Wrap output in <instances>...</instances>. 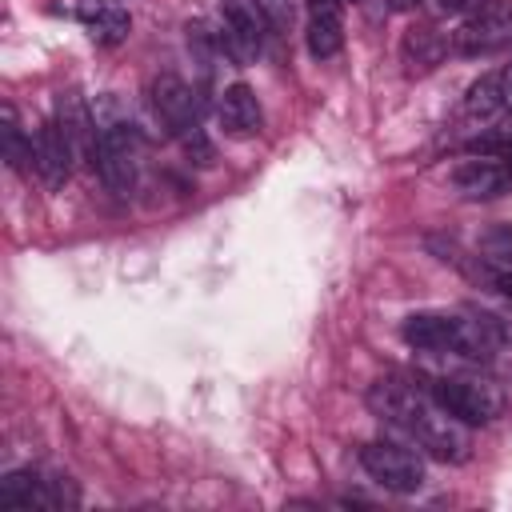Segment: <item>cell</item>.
<instances>
[{
  "mask_svg": "<svg viewBox=\"0 0 512 512\" xmlns=\"http://www.w3.org/2000/svg\"><path fill=\"white\" fill-rule=\"evenodd\" d=\"M368 408L404 428L432 460H444V464H464L472 456V440H468V424H460L452 412H444L436 404V396L428 400L424 392H416L412 384H400V380H376L368 388Z\"/></svg>",
  "mask_w": 512,
  "mask_h": 512,
  "instance_id": "obj_1",
  "label": "cell"
},
{
  "mask_svg": "<svg viewBox=\"0 0 512 512\" xmlns=\"http://www.w3.org/2000/svg\"><path fill=\"white\" fill-rule=\"evenodd\" d=\"M400 336L420 352H452L464 360H492L500 348L480 312H412L400 324Z\"/></svg>",
  "mask_w": 512,
  "mask_h": 512,
  "instance_id": "obj_2",
  "label": "cell"
},
{
  "mask_svg": "<svg viewBox=\"0 0 512 512\" xmlns=\"http://www.w3.org/2000/svg\"><path fill=\"white\" fill-rule=\"evenodd\" d=\"M92 112H96V128H100L96 172H100V180H104V188L112 196H132L136 180H140V136H136V124L116 112L112 96H100L92 104Z\"/></svg>",
  "mask_w": 512,
  "mask_h": 512,
  "instance_id": "obj_3",
  "label": "cell"
},
{
  "mask_svg": "<svg viewBox=\"0 0 512 512\" xmlns=\"http://www.w3.org/2000/svg\"><path fill=\"white\" fill-rule=\"evenodd\" d=\"M432 396L460 424H492L496 416H504V392L484 376H440L432 384Z\"/></svg>",
  "mask_w": 512,
  "mask_h": 512,
  "instance_id": "obj_4",
  "label": "cell"
},
{
  "mask_svg": "<svg viewBox=\"0 0 512 512\" xmlns=\"http://www.w3.org/2000/svg\"><path fill=\"white\" fill-rule=\"evenodd\" d=\"M360 464L364 472L388 488V492H400V496H412L424 488V456L412 452L408 444H396V440H368L360 448Z\"/></svg>",
  "mask_w": 512,
  "mask_h": 512,
  "instance_id": "obj_5",
  "label": "cell"
},
{
  "mask_svg": "<svg viewBox=\"0 0 512 512\" xmlns=\"http://www.w3.org/2000/svg\"><path fill=\"white\" fill-rule=\"evenodd\" d=\"M504 44H512V0H484L452 32L456 56H492Z\"/></svg>",
  "mask_w": 512,
  "mask_h": 512,
  "instance_id": "obj_6",
  "label": "cell"
},
{
  "mask_svg": "<svg viewBox=\"0 0 512 512\" xmlns=\"http://www.w3.org/2000/svg\"><path fill=\"white\" fill-rule=\"evenodd\" d=\"M264 16L252 0H220V52L232 64H256L264 52Z\"/></svg>",
  "mask_w": 512,
  "mask_h": 512,
  "instance_id": "obj_7",
  "label": "cell"
},
{
  "mask_svg": "<svg viewBox=\"0 0 512 512\" xmlns=\"http://www.w3.org/2000/svg\"><path fill=\"white\" fill-rule=\"evenodd\" d=\"M0 504L4 508H20V512H32V508H60V504H76V492L68 484V476L60 480H44L40 472L32 468H16V472H4L0 480Z\"/></svg>",
  "mask_w": 512,
  "mask_h": 512,
  "instance_id": "obj_8",
  "label": "cell"
},
{
  "mask_svg": "<svg viewBox=\"0 0 512 512\" xmlns=\"http://www.w3.org/2000/svg\"><path fill=\"white\" fill-rule=\"evenodd\" d=\"M72 160H76V152H72L68 136L60 132V124L56 120L40 124L36 136H32V168H36L40 184L52 188V192L64 188L68 176H72Z\"/></svg>",
  "mask_w": 512,
  "mask_h": 512,
  "instance_id": "obj_9",
  "label": "cell"
},
{
  "mask_svg": "<svg viewBox=\"0 0 512 512\" xmlns=\"http://www.w3.org/2000/svg\"><path fill=\"white\" fill-rule=\"evenodd\" d=\"M152 104H156V116L164 120V128H168L172 136H180L184 128L200 124V92L188 88V84H184L180 76H172V72L156 76V84H152Z\"/></svg>",
  "mask_w": 512,
  "mask_h": 512,
  "instance_id": "obj_10",
  "label": "cell"
},
{
  "mask_svg": "<svg viewBox=\"0 0 512 512\" xmlns=\"http://www.w3.org/2000/svg\"><path fill=\"white\" fill-rule=\"evenodd\" d=\"M56 124L68 136L76 160H84L88 168H96V144H100V128H96V112L80 100V92H60L56 96Z\"/></svg>",
  "mask_w": 512,
  "mask_h": 512,
  "instance_id": "obj_11",
  "label": "cell"
},
{
  "mask_svg": "<svg viewBox=\"0 0 512 512\" xmlns=\"http://www.w3.org/2000/svg\"><path fill=\"white\" fill-rule=\"evenodd\" d=\"M452 188L464 200H496L512 188V168L500 164L496 156H480V160H464L452 168Z\"/></svg>",
  "mask_w": 512,
  "mask_h": 512,
  "instance_id": "obj_12",
  "label": "cell"
},
{
  "mask_svg": "<svg viewBox=\"0 0 512 512\" xmlns=\"http://www.w3.org/2000/svg\"><path fill=\"white\" fill-rule=\"evenodd\" d=\"M304 44L312 60H332L344 48V0H308Z\"/></svg>",
  "mask_w": 512,
  "mask_h": 512,
  "instance_id": "obj_13",
  "label": "cell"
},
{
  "mask_svg": "<svg viewBox=\"0 0 512 512\" xmlns=\"http://www.w3.org/2000/svg\"><path fill=\"white\" fill-rule=\"evenodd\" d=\"M216 116H220V128L228 136H256L260 124H264V112H260V100L248 84H228L220 92V104H216Z\"/></svg>",
  "mask_w": 512,
  "mask_h": 512,
  "instance_id": "obj_14",
  "label": "cell"
},
{
  "mask_svg": "<svg viewBox=\"0 0 512 512\" xmlns=\"http://www.w3.org/2000/svg\"><path fill=\"white\" fill-rule=\"evenodd\" d=\"M448 48H452V40L444 32H436L432 24H412L400 40V56H404L408 72H432L448 56Z\"/></svg>",
  "mask_w": 512,
  "mask_h": 512,
  "instance_id": "obj_15",
  "label": "cell"
},
{
  "mask_svg": "<svg viewBox=\"0 0 512 512\" xmlns=\"http://www.w3.org/2000/svg\"><path fill=\"white\" fill-rule=\"evenodd\" d=\"M500 108H504V100H500V72H484L480 80L468 84V92H464V116L488 120Z\"/></svg>",
  "mask_w": 512,
  "mask_h": 512,
  "instance_id": "obj_16",
  "label": "cell"
},
{
  "mask_svg": "<svg viewBox=\"0 0 512 512\" xmlns=\"http://www.w3.org/2000/svg\"><path fill=\"white\" fill-rule=\"evenodd\" d=\"M0 144H4V160H8V168L24 172V168H28V160H32V140L24 136V128H20L16 108H12V104H4V108H0Z\"/></svg>",
  "mask_w": 512,
  "mask_h": 512,
  "instance_id": "obj_17",
  "label": "cell"
},
{
  "mask_svg": "<svg viewBox=\"0 0 512 512\" xmlns=\"http://www.w3.org/2000/svg\"><path fill=\"white\" fill-rule=\"evenodd\" d=\"M88 32H92V40L96 44H104V48H116V44H124L128 40V32H132V20H128V12L124 8H112V4H104L92 20H88Z\"/></svg>",
  "mask_w": 512,
  "mask_h": 512,
  "instance_id": "obj_18",
  "label": "cell"
},
{
  "mask_svg": "<svg viewBox=\"0 0 512 512\" xmlns=\"http://www.w3.org/2000/svg\"><path fill=\"white\" fill-rule=\"evenodd\" d=\"M480 252L492 268H512V224H492L480 236Z\"/></svg>",
  "mask_w": 512,
  "mask_h": 512,
  "instance_id": "obj_19",
  "label": "cell"
},
{
  "mask_svg": "<svg viewBox=\"0 0 512 512\" xmlns=\"http://www.w3.org/2000/svg\"><path fill=\"white\" fill-rule=\"evenodd\" d=\"M176 140H180V148H184L188 164H196V168H212V164H216V148H212V140L204 136V128H200V124L184 128Z\"/></svg>",
  "mask_w": 512,
  "mask_h": 512,
  "instance_id": "obj_20",
  "label": "cell"
},
{
  "mask_svg": "<svg viewBox=\"0 0 512 512\" xmlns=\"http://www.w3.org/2000/svg\"><path fill=\"white\" fill-rule=\"evenodd\" d=\"M256 8H260V16H264V24L272 28V32H292V24H296V4L292 0H252Z\"/></svg>",
  "mask_w": 512,
  "mask_h": 512,
  "instance_id": "obj_21",
  "label": "cell"
},
{
  "mask_svg": "<svg viewBox=\"0 0 512 512\" xmlns=\"http://www.w3.org/2000/svg\"><path fill=\"white\" fill-rule=\"evenodd\" d=\"M488 320V328L496 332L500 344H512V312H480Z\"/></svg>",
  "mask_w": 512,
  "mask_h": 512,
  "instance_id": "obj_22",
  "label": "cell"
},
{
  "mask_svg": "<svg viewBox=\"0 0 512 512\" xmlns=\"http://www.w3.org/2000/svg\"><path fill=\"white\" fill-rule=\"evenodd\" d=\"M484 0H436V8L444 12V16H464V12H476Z\"/></svg>",
  "mask_w": 512,
  "mask_h": 512,
  "instance_id": "obj_23",
  "label": "cell"
},
{
  "mask_svg": "<svg viewBox=\"0 0 512 512\" xmlns=\"http://www.w3.org/2000/svg\"><path fill=\"white\" fill-rule=\"evenodd\" d=\"M488 280H492V288H496L500 296L512 300V268H488Z\"/></svg>",
  "mask_w": 512,
  "mask_h": 512,
  "instance_id": "obj_24",
  "label": "cell"
},
{
  "mask_svg": "<svg viewBox=\"0 0 512 512\" xmlns=\"http://www.w3.org/2000/svg\"><path fill=\"white\" fill-rule=\"evenodd\" d=\"M500 100H504V108L512 112V64L500 68Z\"/></svg>",
  "mask_w": 512,
  "mask_h": 512,
  "instance_id": "obj_25",
  "label": "cell"
},
{
  "mask_svg": "<svg viewBox=\"0 0 512 512\" xmlns=\"http://www.w3.org/2000/svg\"><path fill=\"white\" fill-rule=\"evenodd\" d=\"M388 4H392L396 12H416V8L424 4V0H388Z\"/></svg>",
  "mask_w": 512,
  "mask_h": 512,
  "instance_id": "obj_26",
  "label": "cell"
},
{
  "mask_svg": "<svg viewBox=\"0 0 512 512\" xmlns=\"http://www.w3.org/2000/svg\"><path fill=\"white\" fill-rule=\"evenodd\" d=\"M344 4H356V0H344Z\"/></svg>",
  "mask_w": 512,
  "mask_h": 512,
  "instance_id": "obj_27",
  "label": "cell"
}]
</instances>
